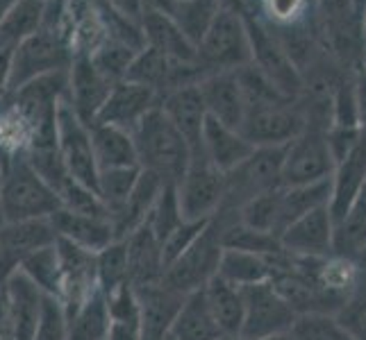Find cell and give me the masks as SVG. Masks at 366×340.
<instances>
[{
    "label": "cell",
    "mask_w": 366,
    "mask_h": 340,
    "mask_svg": "<svg viewBox=\"0 0 366 340\" xmlns=\"http://www.w3.org/2000/svg\"><path fill=\"white\" fill-rule=\"evenodd\" d=\"M139 168L157 175L164 184H178L192 159L182 134L159 107L150 109L132 130Z\"/></svg>",
    "instance_id": "1"
},
{
    "label": "cell",
    "mask_w": 366,
    "mask_h": 340,
    "mask_svg": "<svg viewBox=\"0 0 366 340\" xmlns=\"http://www.w3.org/2000/svg\"><path fill=\"white\" fill-rule=\"evenodd\" d=\"M71 30L61 25H41L25 41L11 50V71H9V91L28 84L36 78L50 73L69 71L73 61Z\"/></svg>",
    "instance_id": "2"
},
{
    "label": "cell",
    "mask_w": 366,
    "mask_h": 340,
    "mask_svg": "<svg viewBox=\"0 0 366 340\" xmlns=\"http://www.w3.org/2000/svg\"><path fill=\"white\" fill-rule=\"evenodd\" d=\"M0 200H3L5 222L48 220L61 209L55 191L36 175L25 155L14 157L3 166V195Z\"/></svg>",
    "instance_id": "3"
},
{
    "label": "cell",
    "mask_w": 366,
    "mask_h": 340,
    "mask_svg": "<svg viewBox=\"0 0 366 340\" xmlns=\"http://www.w3.org/2000/svg\"><path fill=\"white\" fill-rule=\"evenodd\" d=\"M196 61L205 75L228 73L250 64V39L244 11L221 7L196 46Z\"/></svg>",
    "instance_id": "4"
},
{
    "label": "cell",
    "mask_w": 366,
    "mask_h": 340,
    "mask_svg": "<svg viewBox=\"0 0 366 340\" xmlns=\"http://www.w3.org/2000/svg\"><path fill=\"white\" fill-rule=\"evenodd\" d=\"M223 213L217 211L209 218L203 234L189 245V249L169 263L162 284L180 295H192L200 291L212 277H217L223 254Z\"/></svg>",
    "instance_id": "5"
},
{
    "label": "cell",
    "mask_w": 366,
    "mask_h": 340,
    "mask_svg": "<svg viewBox=\"0 0 366 340\" xmlns=\"http://www.w3.org/2000/svg\"><path fill=\"white\" fill-rule=\"evenodd\" d=\"M285 148H252V153L225 172L221 209L239 211L250 200L282 186Z\"/></svg>",
    "instance_id": "6"
},
{
    "label": "cell",
    "mask_w": 366,
    "mask_h": 340,
    "mask_svg": "<svg viewBox=\"0 0 366 340\" xmlns=\"http://www.w3.org/2000/svg\"><path fill=\"white\" fill-rule=\"evenodd\" d=\"M305 128V116L296 100H271L246 107L242 136L252 148H285Z\"/></svg>",
    "instance_id": "7"
},
{
    "label": "cell",
    "mask_w": 366,
    "mask_h": 340,
    "mask_svg": "<svg viewBox=\"0 0 366 340\" xmlns=\"http://www.w3.org/2000/svg\"><path fill=\"white\" fill-rule=\"evenodd\" d=\"M335 157L327 145V130L305 125L292 143L285 145L282 186H305L332 177Z\"/></svg>",
    "instance_id": "8"
},
{
    "label": "cell",
    "mask_w": 366,
    "mask_h": 340,
    "mask_svg": "<svg viewBox=\"0 0 366 340\" xmlns=\"http://www.w3.org/2000/svg\"><path fill=\"white\" fill-rule=\"evenodd\" d=\"M225 175L196 153L189 159L182 180L175 184L184 220H209L223 205Z\"/></svg>",
    "instance_id": "9"
},
{
    "label": "cell",
    "mask_w": 366,
    "mask_h": 340,
    "mask_svg": "<svg viewBox=\"0 0 366 340\" xmlns=\"http://www.w3.org/2000/svg\"><path fill=\"white\" fill-rule=\"evenodd\" d=\"M244 293V340H259L275 334L292 331L296 322V311L287 304V299L275 291L271 282L242 288Z\"/></svg>",
    "instance_id": "10"
},
{
    "label": "cell",
    "mask_w": 366,
    "mask_h": 340,
    "mask_svg": "<svg viewBox=\"0 0 366 340\" xmlns=\"http://www.w3.org/2000/svg\"><path fill=\"white\" fill-rule=\"evenodd\" d=\"M248 39H250V64L267 78L277 91L289 100H298L300 93V73L287 50L275 36L244 11Z\"/></svg>",
    "instance_id": "11"
},
{
    "label": "cell",
    "mask_w": 366,
    "mask_h": 340,
    "mask_svg": "<svg viewBox=\"0 0 366 340\" xmlns=\"http://www.w3.org/2000/svg\"><path fill=\"white\" fill-rule=\"evenodd\" d=\"M57 150L66 163L71 177L84 186H89L92 191H98L100 170L94 157L89 125H84L75 116V111L66 103V98L57 107Z\"/></svg>",
    "instance_id": "12"
},
{
    "label": "cell",
    "mask_w": 366,
    "mask_h": 340,
    "mask_svg": "<svg viewBox=\"0 0 366 340\" xmlns=\"http://www.w3.org/2000/svg\"><path fill=\"white\" fill-rule=\"evenodd\" d=\"M59 259V306L66 316L80 309L86 299L98 291L96 279V252L78 247L69 241L55 238Z\"/></svg>",
    "instance_id": "13"
},
{
    "label": "cell",
    "mask_w": 366,
    "mask_h": 340,
    "mask_svg": "<svg viewBox=\"0 0 366 340\" xmlns=\"http://www.w3.org/2000/svg\"><path fill=\"white\" fill-rule=\"evenodd\" d=\"M55 230L50 220L5 222L0 227V288L21 268V263L36 249L55 243Z\"/></svg>",
    "instance_id": "14"
},
{
    "label": "cell",
    "mask_w": 366,
    "mask_h": 340,
    "mask_svg": "<svg viewBox=\"0 0 366 340\" xmlns=\"http://www.w3.org/2000/svg\"><path fill=\"white\" fill-rule=\"evenodd\" d=\"M69 89H66V103L75 111L84 125H92L98 116L100 107L105 105V100L112 91L109 80L96 71L92 59L86 53H75L73 61L69 66Z\"/></svg>",
    "instance_id": "15"
},
{
    "label": "cell",
    "mask_w": 366,
    "mask_h": 340,
    "mask_svg": "<svg viewBox=\"0 0 366 340\" xmlns=\"http://www.w3.org/2000/svg\"><path fill=\"white\" fill-rule=\"evenodd\" d=\"M155 107H159V98L153 89L130 80H121L112 86L105 105L100 107L94 123L114 125V128L132 132L139 125V120Z\"/></svg>",
    "instance_id": "16"
},
{
    "label": "cell",
    "mask_w": 366,
    "mask_h": 340,
    "mask_svg": "<svg viewBox=\"0 0 366 340\" xmlns=\"http://www.w3.org/2000/svg\"><path fill=\"white\" fill-rule=\"evenodd\" d=\"M335 243V222L327 207L314 209L292 222L280 234V245L296 257H330Z\"/></svg>",
    "instance_id": "17"
},
{
    "label": "cell",
    "mask_w": 366,
    "mask_h": 340,
    "mask_svg": "<svg viewBox=\"0 0 366 340\" xmlns=\"http://www.w3.org/2000/svg\"><path fill=\"white\" fill-rule=\"evenodd\" d=\"M364 186H366V136L362 134L360 143L337 163L330 177V202H327V211H330L335 225L355 205V200L362 195Z\"/></svg>",
    "instance_id": "18"
},
{
    "label": "cell",
    "mask_w": 366,
    "mask_h": 340,
    "mask_svg": "<svg viewBox=\"0 0 366 340\" xmlns=\"http://www.w3.org/2000/svg\"><path fill=\"white\" fill-rule=\"evenodd\" d=\"M198 89L209 118L228 125L232 130L242 128V120L246 116V98L234 71L205 75L198 82Z\"/></svg>",
    "instance_id": "19"
},
{
    "label": "cell",
    "mask_w": 366,
    "mask_h": 340,
    "mask_svg": "<svg viewBox=\"0 0 366 340\" xmlns=\"http://www.w3.org/2000/svg\"><path fill=\"white\" fill-rule=\"evenodd\" d=\"M125 254H128V279L132 288H146L162 284L164 272H167V261H164L162 243L157 236L150 232L144 222L139 230L123 238Z\"/></svg>",
    "instance_id": "20"
},
{
    "label": "cell",
    "mask_w": 366,
    "mask_h": 340,
    "mask_svg": "<svg viewBox=\"0 0 366 340\" xmlns=\"http://www.w3.org/2000/svg\"><path fill=\"white\" fill-rule=\"evenodd\" d=\"M159 109L167 113V118L175 125V130L182 134L192 155L200 153V141H203V130L207 123V109L198 84L182 86V89L164 96L159 100Z\"/></svg>",
    "instance_id": "21"
},
{
    "label": "cell",
    "mask_w": 366,
    "mask_h": 340,
    "mask_svg": "<svg viewBox=\"0 0 366 340\" xmlns=\"http://www.w3.org/2000/svg\"><path fill=\"white\" fill-rule=\"evenodd\" d=\"M134 293L139 299V311H142V338L139 340H164L187 295L175 293L164 284L134 288Z\"/></svg>",
    "instance_id": "22"
},
{
    "label": "cell",
    "mask_w": 366,
    "mask_h": 340,
    "mask_svg": "<svg viewBox=\"0 0 366 340\" xmlns=\"http://www.w3.org/2000/svg\"><path fill=\"white\" fill-rule=\"evenodd\" d=\"M53 225L55 236L69 241L89 252H100L109 243L117 241L114 230L107 216H89V213H75L69 209H59L48 218Z\"/></svg>",
    "instance_id": "23"
},
{
    "label": "cell",
    "mask_w": 366,
    "mask_h": 340,
    "mask_svg": "<svg viewBox=\"0 0 366 340\" xmlns=\"http://www.w3.org/2000/svg\"><path fill=\"white\" fill-rule=\"evenodd\" d=\"M244 11H248L269 32L296 30L321 23L314 0H248Z\"/></svg>",
    "instance_id": "24"
},
{
    "label": "cell",
    "mask_w": 366,
    "mask_h": 340,
    "mask_svg": "<svg viewBox=\"0 0 366 340\" xmlns=\"http://www.w3.org/2000/svg\"><path fill=\"white\" fill-rule=\"evenodd\" d=\"M139 28H142L146 48L157 50V53L169 57L171 61H178V64H198L196 43L171 19L157 14V11H144Z\"/></svg>",
    "instance_id": "25"
},
{
    "label": "cell",
    "mask_w": 366,
    "mask_h": 340,
    "mask_svg": "<svg viewBox=\"0 0 366 340\" xmlns=\"http://www.w3.org/2000/svg\"><path fill=\"white\" fill-rule=\"evenodd\" d=\"M7 295V304L14 322L16 340H32L39 326L46 295L36 288L23 272H16L11 279L3 286Z\"/></svg>",
    "instance_id": "26"
},
{
    "label": "cell",
    "mask_w": 366,
    "mask_h": 340,
    "mask_svg": "<svg viewBox=\"0 0 366 340\" xmlns=\"http://www.w3.org/2000/svg\"><path fill=\"white\" fill-rule=\"evenodd\" d=\"M162 188H164V182L157 177V175L148 172V170L139 172L137 184L132 188V193L128 195V200H125V205L114 213V216H109L117 241H123L125 236H130L134 230H139V227L148 220V213L157 202Z\"/></svg>",
    "instance_id": "27"
},
{
    "label": "cell",
    "mask_w": 366,
    "mask_h": 340,
    "mask_svg": "<svg viewBox=\"0 0 366 340\" xmlns=\"http://www.w3.org/2000/svg\"><path fill=\"white\" fill-rule=\"evenodd\" d=\"M200 153L205 155V159L214 168L225 175L252 153V145L246 141L239 130H232L228 125L207 116L203 141H200Z\"/></svg>",
    "instance_id": "28"
},
{
    "label": "cell",
    "mask_w": 366,
    "mask_h": 340,
    "mask_svg": "<svg viewBox=\"0 0 366 340\" xmlns=\"http://www.w3.org/2000/svg\"><path fill=\"white\" fill-rule=\"evenodd\" d=\"M94 157L98 170L109 168H139L132 132L114 128V125H89Z\"/></svg>",
    "instance_id": "29"
},
{
    "label": "cell",
    "mask_w": 366,
    "mask_h": 340,
    "mask_svg": "<svg viewBox=\"0 0 366 340\" xmlns=\"http://www.w3.org/2000/svg\"><path fill=\"white\" fill-rule=\"evenodd\" d=\"M203 295L209 306V313L214 322L219 324L223 336H239L244 324V293L239 286H232L230 282L221 277H212L203 286Z\"/></svg>",
    "instance_id": "30"
},
{
    "label": "cell",
    "mask_w": 366,
    "mask_h": 340,
    "mask_svg": "<svg viewBox=\"0 0 366 340\" xmlns=\"http://www.w3.org/2000/svg\"><path fill=\"white\" fill-rule=\"evenodd\" d=\"M171 336L175 340H217L223 336L209 313L203 288L184 297L171 324Z\"/></svg>",
    "instance_id": "31"
},
{
    "label": "cell",
    "mask_w": 366,
    "mask_h": 340,
    "mask_svg": "<svg viewBox=\"0 0 366 340\" xmlns=\"http://www.w3.org/2000/svg\"><path fill=\"white\" fill-rule=\"evenodd\" d=\"M217 274L221 279L230 282L232 286L246 288L271 282L273 277V263L269 257L255 254V252L244 249H223Z\"/></svg>",
    "instance_id": "32"
},
{
    "label": "cell",
    "mask_w": 366,
    "mask_h": 340,
    "mask_svg": "<svg viewBox=\"0 0 366 340\" xmlns=\"http://www.w3.org/2000/svg\"><path fill=\"white\" fill-rule=\"evenodd\" d=\"M107 299L109 326L105 340H139L142 338V311L132 286H123Z\"/></svg>",
    "instance_id": "33"
},
{
    "label": "cell",
    "mask_w": 366,
    "mask_h": 340,
    "mask_svg": "<svg viewBox=\"0 0 366 340\" xmlns=\"http://www.w3.org/2000/svg\"><path fill=\"white\" fill-rule=\"evenodd\" d=\"M332 254L362 261L366 259V186L346 216L335 225Z\"/></svg>",
    "instance_id": "34"
},
{
    "label": "cell",
    "mask_w": 366,
    "mask_h": 340,
    "mask_svg": "<svg viewBox=\"0 0 366 340\" xmlns=\"http://www.w3.org/2000/svg\"><path fill=\"white\" fill-rule=\"evenodd\" d=\"M46 0H19L0 23V50H14L21 41L41 30Z\"/></svg>",
    "instance_id": "35"
},
{
    "label": "cell",
    "mask_w": 366,
    "mask_h": 340,
    "mask_svg": "<svg viewBox=\"0 0 366 340\" xmlns=\"http://www.w3.org/2000/svg\"><path fill=\"white\" fill-rule=\"evenodd\" d=\"M330 202V180L305 184V186H289L280 188V234L289 225L302 218L305 213L327 207Z\"/></svg>",
    "instance_id": "36"
},
{
    "label": "cell",
    "mask_w": 366,
    "mask_h": 340,
    "mask_svg": "<svg viewBox=\"0 0 366 340\" xmlns=\"http://www.w3.org/2000/svg\"><path fill=\"white\" fill-rule=\"evenodd\" d=\"M109 326L107 299L96 291L80 309L66 316V338L69 340H105Z\"/></svg>",
    "instance_id": "37"
},
{
    "label": "cell",
    "mask_w": 366,
    "mask_h": 340,
    "mask_svg": "<svg viewBox=\"0 0 366 340\" xmlns=\"http://www.w3.org/2000/svg\"><path fill=\"white\" fill-rule=\"evenodd\" d=\"M96 279H98V291L103 295H112L119 288L130 286L128 254H125L123 241H114L100 252H96Z\"/></svg>",
    "instance_id": "38"
},
{
    "label": "cell",
    "mask_w": 366,
    "mask_h": 340,
    "mask_svg": "<svg viewBox=\"0 0 366 340\" xmlns=\"http://www.w3.org/2000/svg\"><path fill=\"white\" fill-rule=\"evenodd\" d=\"M137 53H139L137 48L123 43L119 39H112V36H105V39L89 53V59L105 80L117 84L125 80V73H128Z\"/></svg>",
    "instance_id": "39"
},
{
    "label": "cell",
    "mask_w": 366,
    "mask_h": 340,
    "mask_svg": "<svg viewBox=\"0 0 366 340\" xmlns=\"http://www.w3.org/2000/svg\"><path fill=\"white\" fill-rule=\"evenodd\" d=\"M282 188V186H280ZM280 188L250 200L237 211V218L248 230L271 234L280 238Z\"/></svg>",
    "instance_id": "40"
},
{
    "label": "cell",
    "mask_w": 366,
    "mask_h": 340,
    "mask_svg": "<svg viewBox=\"0 0 366 340\" xmlns=\"http://www.w3.org/2000/svg\"><path fill=\"white\" fill-rule=\"evenodd\" d=\"M19 272H23L28 279L39 288L46 297H59V259L55 243L36 249L21 263Z\"/></svg>",
    "instance_id": "41"
},
{
    "label": "cell",
    "mask_w": 366,
    "mask_h": 340,
    "mask_svg": "<svg viewBox=\"0 0 366 340\" xmlns=\"http://www.w3.org/2000/svg\"><path fill=\"white\" fill-rule=\"evenodd\" d=\"M142 168H109L98 172V197L103 202L107 218L125 205V200L132 193L137 177Z\"/></svg>",
    "instance_id": "42"
},
{
    "label": "cell",
    "mask_w": 366,
    "mask_h": 340,
    "mask_svg": "<svg viewBox=\"0 0 366 340\" xmlns=\"http://www.w3.org/2000/svg\"><path fill=\"white\" fill-rule=\"evenodd\" d=\"M184 222L182 209H180V200L178 191H175V184H164L162 193L157 197V202L153 205L148 213L146 225L150 227V232L157 236V241L164 243L171 232H175L178 227Z\"/></svg>",
    "instance_id": "43"
},
{
    "label": "cell",
    "mask_w": 366,
    "mask_h": 340,
    "mask_svg": "<svg viewBox=\"0 0 366 340\" xmlns=\"http://www.w3.org/2000/svg\"><path fill=\"white\" fill-rule=\"evenodd\" d=\"M289 334L294 340H355L337 316H327V313L298 316Z\"/></svg>",
    "instance_id": "44"
},
{
    "label": "cell",
    "mask_w": 366,
    "mask_h": 340,
    "mask_svg": "<svg viewBox=\"0 0 366 340\" xmlns=\"http://www.w3.org/2000/svg\"><path fill=\"white\" fill-rule=\"evenodd\" d=\"M339 322L346 326V331L355 340H366V266L362 270V277L350 293L342 311L337 313Z\"/></svg>",
    "instance_id": "45"
},
{
    "label": "cell",
    "mask_w": 366,
    "mask_h": 340,
    "mask_svg": "<svg viewBox=\"0 0 366 340\" xmlns=\"http://www.w3.org/2000/svg\"><path fill=\"white\" fill-rule=\"evenodd\" d=\"M209 220H184L178 230L171 232L167 236V241L162 243V252H164V261H167V266L171 261L178 259L182 252L189 249V245H192L196 238L203 234V230L207 227Z\"/></svg>",
    "instance_id": "46"
},
{
    "label": "cell",
    "mask_w": 366,
    "mask_h": 340,
    "mask_svg": "<svg viewBox=\"0 0 366 340\" xmlns=\"http://www.w3.org/2000/svg\"><path fill=\"white\" fill-rule=\"evenodd\" d=\"M32 340H69L66 338V313L59 306L57 299L46 297L41 320Z\"/></svg>",
    "instance_id": "47"
},
{
    "label": "cell",
    "mask_w": 366,
    "mask_h": 340,
    "mask_svg": "<svg viewBox=\"0 0 366 340\" xmlns=\"http://www.w3.org/2000/svg\"><path fill=\"white\" fill-rule=\"evenodd\" d=\"M103 3L114 9L117 14H121L123 19H128L130 23L139 25L144 16V0H103Z\"/></svg>",
    "instance_id": "48"
},
{
    "label": "cell",
    "mask_w": 366,
    "mask_h": 340,
    "mask_svg": "<svg viewBox=\"0 0 366 340\" xmlns=\"http://www.w3.org/2000/svg\"><path fill=\"white\" fill-rule=\"evenodd\" d=\"M0 340H16L14 322H11V313L7 304V295L0 288Z\"/></svg>",
    "instance_id": "49"
},
{
    "label": "cell",
    "mask_w": 366,
    "mask_h": 340,
    "mask_svg": "<svg viewBox=\"0 0 366 340\" xmlns=\"http://www.w3.org/2000/svg\"><path fill=\"white\" fill-rule=\"evenodd\" d=\"M355 98H357V120L360 130L366 136V71H360L355 78Z\"/></svg>",
    "instance_id": "50"
},
{
    "label": "cell",
    "mask_w": 366,
    "mask_h": 340,
    "mask_svg": "<svg viewBox=\"0 0 366 340\" xmlns=\"http://www.w3.org/2000/svg\"><path fill=\"white\" fill-rule=\"evenodd\" d=\"M9 71H11V50H0V103L9 93Z\"/></svg>",
    "instance_id": "51"
},
{
    "label": "cell",
    "mask_w": 366,
    "mask_h": 340,
    "mask_svg": "<svg viewBox=\"0 0 366 340\" xmlns=\"http://www.w3.org/2000/svg\"><path fill=\"white\" fill-rule=\"evenodd\" d=\"M19 3V0H0V23L5 21V16L11 11V7H14Z\"/></svg>",
    "instance_id": "52"
},
{
    "label": "cell",
    "mask_w": 366,
    "mask_h": 340,
    "mask_svg": "<svg viewBox=\"0 0 366 340\" xmlns=\"http://www.w3.org/2000/svg\"><path fill=\"white\" fill-rule=\"evenodd\" d=\"M221 7H228V9H237V11H244V0H217Z\"/></svg>",
    "instance_id": "53"
},
{
    "label": "cell",
    "mask_w": 366,
    "mask_h": 340,
    "mask_svg": "<svg viewBox=\"0 0 366 340\" xmlns=\"http://www.w3.org/2000/svg\"><path fill=\"white\" fill-rule=\"evenodd\" d=\"M352 9H355V16H357V21L362 23L364 9H366V0H352Z\"/></svg>",
    "instance_id": "54"
},
{
    "label": "cell",
    "mask_w": 366,
    "mask_h": 340,
    "mask_svg": "<svg viewBox=\"0 0 366 340\" xmlns=\"http://www.w3.org/2000/svg\"><path fill=\"white\" fill-rule=\"evenodd\" d=\"M0 195H3V163H0ZM5 225V216H3V200H0V227Z\"/></svg>",
    "instance_id": "55"
},
{
    "label": "cell",
    "mask_w": 366,
    "mask_h": 340,
    "mask_svg": "<svg viewBox=\"0 0 366 340\" xmlns=\"http://www.w3.org/2000/svg\"><path fill=\"white\" fill-rule=\"evenodd\" d=\"M259 340H294L292 334H275V336H267V338H259Z\"/></svg>",
    "instance_id": "56"
},
{
    "label": "cell",
    "mask_w": 366,
    "mask_h": 340,
    "mask_svg": "<svg viewBox=\"0 0 366 340\" xmlns=\"http://www.w3.org/2000/svg\"><path fill=\"white\" fill-rule=\"evenodd\" d=\"M217 340H244L242 336H219Z\"/></svg>",
    "instance_id": "57"
},
{
    "label": "cell",
    "mask_w": 366,
    "mask_h": 340,
    "mask_svg": "<svg viewBox=\"0 0 366 340\" xmlns=\"http://www.w3.org/2000/svg\"><path fill=\"white\" fill-rule=\"evenodd\" d=\"M246 3H248V0H244V5H246Z\"/></svg>",
    "instance_id": "58"
},
{
    "label": "cell",
    "mask_w": 366,
    "mask_h": 340,
    "mask_svg": "<svg viewBox=\"0 0 366 340\" xmlns=\"http://www.w3.org/2000/svg\"><path fill=\"white\" fill-rule=\"evenodd\" d=\"M364 266H366V259H364Z\"/></svg>",
    "instance_id": "59"
}]
</instances>
